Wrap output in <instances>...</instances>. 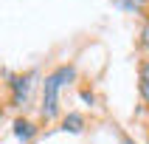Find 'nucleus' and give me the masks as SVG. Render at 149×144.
I'll list each match as a JSON object with an SVG mask.
<instances>
[{"label": "nucleus", "instance_id": "1", "mask_svg": "<svg viewBox=\"0 0 149 144\" xmlns=\"http://www.w3.org/2000/svg\"><path fill=\"white\" fill-rule=\"evenodd\" d=\"M73 76V68H59L56 74H51L45 79V96H42V113L45 116H54L56 113V96H59V88L65 85V79Z\"/></svg>", "mask_w": 149, "mask_h": 144}, {"label": "nucleus", "instance_id": "2", "mask_svg": "<svg viewBox=\"0 0 149 144\" xmlns=\"http://www.w3.org/2000/svg\"><path fill=\"white\" fill-rule=\"evenodd\" d=\"M28 82H31V76H23V79H14V102L25 99V93H28Z\"/></svg>", "mask_w": 149, "mask_h": 144}, {"label": "nucleus", "instance_id": "3", "mask_svg": "<svg viewBox=\"0 0 149 144\" xmlns=\"http://www.w3.org/2000/svg\"><path fill=\"white\" fill-rule=\"evenodd\" d=\"M141 93H143V99L149 102V62L141 68Z\"/></svg>", "mask_w": 149, "mask_h": 144}, {"label": "nucleus", "instance_id": "4", "mask_svg": "<svg viewBox=\"0 0 149 144\" xmlns=\"http://www.w3.org/2000/svg\"><path fill=\"white\" fill-rule=\"evenodd\" d=\"M65 127H68V130H73V133H79V130H82V116H76V113H73V116H68L65 119Z\"/></svg>", "mask_w": 149, "mask_h": 144}, {"label": "nucleus", "instance_id": "5", "mask_svg": "<svg viewBox=\"0 0 149 144\" xmlns=\"http://www.w3.org/2000/svg\"><path fill=\"white\" fill-rule=\"evenodd\" d=\"M14 127H17V136H20V138H31V133H34L28 122H17Z\"/></svg>", "mask_w": 149, "mask_h": 144}, {"label": "nucleus", "instance_id": "6", "mask_svg": "<svg viewBox=\"0 0 149 144\" xmlns=\"http://www.w3.org/2000/svg\"><path fill=\"white\" fill-rule=\"evenodd\" d=\"M116 6H124V8H141L143 0H116Z\"/></svg>", "mask_w": 149, "mask_h": 144}, {"label": "nucleus", "instance_id": "7", "mask_svg": "<svg viewBox=\"0 0 149 144\" xmlns=\"http://www.w3.org/2000/svg\"><path fill=\"white\" fill-rule=\"evenodd\" d=\"M141 40H143V45H146V48H149V23L143 25V31H141Z\"/></svg>", "mask_w": 149, "mask_h": 144}, {"label": "nucleus", "instance_id": "8", "mask_svg": "<svg viewBox=\"0 0 149 144\" xmlns=\"http://www.w3.org/2000/svg\"><path fill=\"white\" fill-rule=\"evenodd\" d=\"M124 144H132V141H130V138H124Z\"/></svg>", "mask_w": 149, "mask_h": 144}]
</instances>
